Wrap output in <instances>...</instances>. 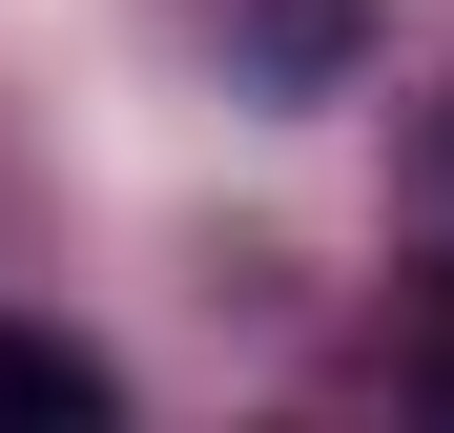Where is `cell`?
Returning <instances> with one entry per match:
<instances>
[{"label":"cell","mask_w":454,"mask_h":433,"mask_svg":"<svg viewBox=\"0 0 454 433\" xmlns=\"http://www.w3.org/2000/svg\"><path fill=\"white\" fill-rule=\"evenodd\" d=\"M413 166H434V206H454V104H434V124H413Z\"/></svg>","instance_id":"277c9868"},{"label":"cell","mask_w":454,"mask_h":433,"mask_svg":"<svg viewBox=\"0 0 454 433\" xmlns=\"http://www.w3.org/2000/svg\"><path fill=\"white\" fill-rule=\"evenodd\" d=\"M393 351H413V392H454V268L413 289V330H393Z\"/></svg>","instance_id":"3957f363"},{"label":"cell","mask_w":454,"mask_h":433,"mask_svg":"<svg viewBox=\"0 0 454 433\" xmlns=\"http://www.w3.org/2000/svg\"><path fill=\"white\" fill-rule=\"evenodd\" d=\"M124 392H104V351L83 330H0V433H104Z\"/></svg>","instance_id":"7a4b0ae2"},{"label":"cell","mask_w":454,"mask_h":433,"mask_svg":"<svg viewBox=\"0 0 454 433\" xmlns=\"http://www.w3.org/2000/svg\"><path fill=\"white\" fill-rule=\"evenodd\" d=\"M207 21H227V62H248L269 104H331L351 83V0H207Z\"/></svg>","instance_id":"6da1fadb"}]
</instances>
